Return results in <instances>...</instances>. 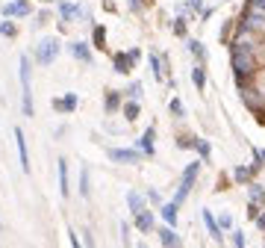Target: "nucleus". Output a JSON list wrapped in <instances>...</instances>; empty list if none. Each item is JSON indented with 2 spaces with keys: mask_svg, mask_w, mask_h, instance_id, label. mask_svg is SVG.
I'll return each mask as SVG.
<instances>
[{
  "mask_svg": "<svg viewBox=\"0 0 265 248\" xmlns=\"http://www.w3.org/2000/svg\"><path fill=\"white\" fill-rule=\"evenodd\" d=\"M80 195L89 198L92 195V181H89V168H80Z\"/></svg>",
  "mask_w": 265,
  "mask_h": 248,
  "instance_id": "obj_28",
  "label": "nucleus"
},
{
  "mask_svg": "<svg viewBox=\"0 0 265 248\" xmlns=\"http://www.w3.org/2000/svg\"><path fill=\"white\" fill-rule=\"evenodd\" d=\"M253 174H256L253 165H236V168H233V181H236V183H250Z\"/></svg>",
  "mask_w": 265,
  "mask_h": 248,
  "instance_id": "obj_21",
  "label": "nucleus"
},
{
  "mask_svg": "<svg viewBox=\"0 0 265 248\" xmlns=\"http://www.w3.org/2000/svg\"><path fill=\"white\" fill-rule=\"evenodd\" d=\"M203 225H206V231H209V236H212L215 242H221V239H224V236H221V225L215 222V216H212L209 210H203Z\"/></svg>",
  "mask_w": 265,
  "mask_h": 248,
  "instance_id": "obj_17",
  "label": "nucleus"
},
{
  "mask_svg": "<svg viewBox=\"0 0 265 248\" xmlns=\"http://www.w3.org/2000/svg\"><path fill=\"white\" fill-rule=\"evenodd\" d=\"M121 239H124V245L130 242V222H121Z\"/></svg>",
  "mask_w": 265,
  "mask_h": 248,
  "instance_id": "obj_35",
  "label": "nucleus"
},
{
  "mask_svg": "<svg viewBox=\"0 0 265 248\" xmlns=\"http://www.w3.org/2000/svg\"><path fill=\"white\" fill-rule=\"evenodd\" d=\"M42 3H53V0H42ZM56 3H59V0H56Z\"/></svg>",
  "mask_w": 265,
  "mask_h": 248,
  "instance_id": "obj_42",
  "label": "nucleus"
},
{
  "mask_svg": "<svg viewBox=\"0 0 265 248\" xmlns=\"http://www.w3.org/2000/svg\"><path fill=\"white\" fill-rule=\"evenodd\" d=\"M103 106H106V113H109V116H112V113H118L121 106H124V92H106Z\"/></svg>",
  "mask_w": 265,
  "mask_h": 248,
  "instance_id": "obj_16",
  "label": "nucleus"
},
{
  "mask_svg": "<svg viewBox=\"0 0 265 248\" xmlns=\"http://www.w3.org/2000/svg\"><path fill=\"white\" fill-rule=\"evenodd\" d=\"M18 77H21V110L27 118L35 116V106H32V80H30V56L18 59Z\"/></svg>",
  "mask_w": 265,
  "mask_h": 248,
  "instance_id": "obj_2",
  "label": "nucleus"
},
{
  "mask_svg": "<svg viewBox=\"0 0 265 248\" xmlns=\"http://www.w3.org/2000/svg\"><path fill=\"white\" fill-rule=\"evenodd\" d=\"M127 204H130V213H139V210H144V198H141L139 192H127Z\"/></svg>",
  "mask_w": 265,
  "mask_h": 248,
  "instance_id": "obj_30",
  "label": "nucleus"
},
{
  "mask_svg": "<svg viewBox=\"0 0 265 248\" xmlns=\"http://www.w3.org/2000/svg\"><path fill=\"white\" fill-rule=\"evenodd\" d=\"M253 222H256V225H259V228H262V231H265V210H259V216H256V219H253Z\"/></svg>",
  "mask_w": 265,
  "mask_h": 248,
  "instance_id": "obj_40",
  "label": "nucleus"
},
{
  "mask_svg": "<svg viewBox=\"0 0 265 248\" xmlns=\"http://www.w3.org/2000/svg\"><path fill=\"white\" fill-rule=\"evenodd\" d=\"M198 174H201V160H195V163H188V165H186L183 181H180L177 195H174V201H177V204H183V201L188 198V192H192V186H195V181H198Z\"/></svg>",
  "mask_w": 265,
  "mask_h": 248,
  "instance_id": "obj_3",
  "label": "nucleus"
},
{
  "mask_svg": "<svg viewBox=\"0 0 265 248\" xmlns=\"http://www.w3.org/2000/svg\"><path fill=\"white\" fill-rule=\"evenodd\" d=\"M192 151H198L201 160H209V157H212V145H209L206 139H195V148H192Z\"/></svg>",
  "mask_w": 265,
  "mask_h": 248,
  "instance_id": "obj_27",
  "label": "nucleus"
},
{
  "mask_svg": "<svg viewBox=\"0 0 265 248\" xmlns=\"http://www.w3.org/2000/svg\"><path fill=\"white\" fill-rule=\"evenodd\" d=\"M177 210H180V204L177 201H171V204H159V213H162V219H165V225H177Z\"/></svg>",
  "mask_w": 265,
  "mask_h": 248,
  "instance_id": "obj_18",
  "label": "nucleus"
},
{
  "mask_svg": "<svg viewBox=\"0 0 265 248\" xmlns=\"http://www.w3.org/2000/svg\"><path fill=\"white\" fill-rule=\"evenodd\" d=\"M174 33L180 35V39H186V33H188V15H177L174 18Z\"/></svg>",
  "mask_w": 265,
  "mask_h": 248,
  "instance_id": "obj_29",
  "label": "nucleus"
},
{
  "mask_svg": "<svg viewBox=\"0 0 265 248\" xmlns=\"http://www.w3.org/2000/svg\"><path fill=\"white\" fill-rule=\"evenodd\" d=\"M159 242H162V245H180L183 239H180V236L174 233V228L168 225V228H159Z\"/></svg>",
  "mask_w": 265,
  "mask_h": 248,
  "instance_id": "obj_25",
  "label": "nucleus"
},
{
  "mask_svg": "<svg viewBox=\"0 0 265 248\" xmlns=\"http://www.w3.org/2000/svg\"><path fill=\"white\" fill-rule=\"evenodd\" d=\"M0 35H6V39H15V35H18V27H15L9 18H6L3 24H0Z\"/></svg>",
  "mask_w": 265,
  "mask_h": 248,
  "instance_id": "obj_32",
  "label": "nucleus"
},
{
  "mask_svg": "<svg viewBox=\"0 0 265 248\" xmlns=\"http://www.w3.org/2000/svg\"><path fill=\"white\" fill-rule=\"evenodd\" d=\"M230 65H233L236 86H245V83H250V80L259 74L256 48H236V45H230Z\"/></svg>",
  "mask_w": 265,
  "mask_h": 248,
  "instance_id": "obj_1",
  "label": "nucleus"
},
{
  "mask_svg": "<svg viewBox=\"0 0 265 248\" xmlns=\"http://www.w3.org/2000/svg\"><path fill=\"white\" fill-rule=\"evenodd\" d=\"M30 12H32L30 0H12V3L3 6V18H27Z\"/></svg>",
  "mask_w": 265,
  "mask_h": 248,
  "instance_id": "obj_11",
  "label": "nucleus"
},
{
  "mask_svg": "<svg viewBox=\"0 0 265 248\" xmlns=\"http://www.w3.org/2000/svg\"><path fill=\"white\" fill-rule=\"evenodd\" d=\"M0 228H3V222H0Z\"/></svg>",
  "mask_w": 265,
  "mask_h": 248,
  "instance_id": "obj_43",
  "label": "nucleus"
},
{
  "mask_svg": "<svg viewBox=\"0 0 265 248\" xmlns=\"http://www.w3.org/2000/svg\"><path fill=\"white\" fill-rule=\"evenodd\" d=\"M106 157H109L112 163H127V165H136V163H141V157H144V154H141L139 148H136V151H133V148H109V151H106Z\"/></svg>",
  "mask_w": 265,
  "mask_h": 248,
  "instance_id": "obj_8",
  "label": "nucleus"
},
{
  "mask_svg": "<svg viewBox=\"0 0 265 248\" xmlns=\"http://www.w3.org/2000/svg\"><path fill=\"white\" fill-rule=\"evenodd\" d=\"M186 15H201L203 12V0H186Z\"/></svg>",
  "mask_w": 265,
  "mask_h": 248,
  "instance_id": "obj_31",
  "label": "nucleus"
},
{
  "mask_svg": "<svg viewBox=\"0 0 265 248\" xmlns=\"http://www.w3.org/2000/svg\"><path fill=\"white\" fill-rule=\"evenodd\" d=\"M188 53H192L198 62H203V59H206V50H203V45H201L198 39H188Z\"/></svg>",
  "mask_w": 265,
  "mask_h": 248,
  "instance_id": "obj_26",
  "label": "nucleus"
},
{
  "mask_svg": "<svg viewBox=\"0 0 265 248\" xmlns=\"http://www.w3.org/2000/svg\"><path fill=\"white\" fill-rule=\"evenodd\" d=\"M233 245H239V248L245 245V233L242 231H233Z\"/></svg>",
  "mask_w": 265,
  "mask_h": 248,
  "instance_id": "obj_36",
  "label": "nucleus"
},
{
  "mask_svg": "<svg viewBox=\"0 0 265 248\" xmlns=\"http://www.w3.org/2000/svg\"><path fill=\"white\" fill-rule=\"evenodd\" d=\"M248 195H250V204L265 207V186H259V183H248Z\"/></svg>",
  "mask_w": 265,
  "mask_h": 248,
  "instance_id": "obj_22",
  "label": "nucleus"
},
{
  "mask_svg": "<svg viewBox=\"0 0 265 248\" xmlns=\"http://www.w3.org/2000/svg\"><path fill=\"white\" fill-rule=\"evenodd\" d=\"M147 201H150V204H162V198H159L156 189H150V192H147Z\"/></svg>",
  "mask_w": 265,
  "mask_h": 248,
  "instance_id": "obj_37",
  "label": "nucleus"
},
{
  "mask_svg": "<svg viewBox=\"0 0 265 248\" xmlns=\"http://www.w3.org/2000/svg\"><path fill=\"white\" fill-rule=\"evenodd\" d=\"M154 139H156V130L154 127H147L141 136H139V151L144 157H154Z\"/></svg>",
  "mask_w": 265,
  "mask_h": 248,
  "instance_id": "obj_14",
  "label": "nucleus"
},
{
  "mask_svg": "<svg viewBox=\"0 0 265 248\" xmlns=\"http://www.w3.org/2000/svg\"><path fill=\"white\" fill-rule=\"evenodd\" d=\"M56 183H59V195L68 198L71 195V183H68V160H56Z\"/></svg>",
  "mask_w": 265,
  "mask_h": 248,
  "instance_id": "obj_12",
  "label": "nucleus"
},
{
  "mask_svg": "<svg viewBox=\"0 0 265 248\" xmlns=\"http://www.w3.org/2000/svg\"><path fill=\"white\" fill-rule=\"evenodd\" d=\"M253 160H259V163H265V151H253Z\"/></svg>",
  "mask_w": 265,
  "mask_h": 248,
  "instance_id": "obj_41",
  "label": "nucleus"
},
{
  "mask_svg": "<svg viewBox=\"0 0 265 248\" xmlns=\"http://www.w3.org/2000/svg\"><path fill=\"white\" fill-rule=\"evenodd\" d=\"M165 65H168V59H159L156 53H150V71H154V77H156V80L165 77Z\"/></svg>",
  "mask_w": 265,
  "mask_h": 248,
  "instance_id": "obj_24",
  "label": "nucleus"
},
{
  "mask_svg": "<svg viewBox=\"0 0 265 248\" xmlns=\"http://www.w3.org/2000/svg\"><path fill=\"white\" fill-rule=\"evenodd\" d=\"M124 95H127V98H136V100H141V95H144V86H141V83H130Z\"/></svg>",
  "mask_w": 265,
  "mask_h": 248,
  "instance_id": "obj_33",
  "label": "nucleus"
},
{
  "mask_svg": "<svg viewBox=\"0 0 265 248\" xmlns=\"http://www.w3.org/2000/svg\"><path fill=\"white\" fill-rule=\"evenodd\" d=\"M68 53L77 59V62H83V65H92V59H94L89 42H71V45H68Z\"/></svg>",
  "mask_w": 265,
  "mask_h": 248,
  "instance_id": "obj_9",
  "label": "nucleus"
},
{
  "mask_svg": "<svg viewBox=\"0 0 265 248\" xmlns=\"http://www.w3.org/2000/svg\"><path fill=\"white\" fill-rule=\"evenodd\" d=\"M59 50H62L59 39H42L39 48H35V62H39V65H53V59L59 56Z\"/></svg>",
  "mask_w": 265,
  "mask_h": 248,
  "instance_id": "obj_7",
  "label": "nucleus"
},
{
  "mask_svg": "<svg viewBox=\"0 0 265 248\" xmlns=\"http://www.w3.org/2000/svg\"><path fill=\"white\" fill-rule=\"evenodd\" d=\"M239 27H248V30H256V33H265V12L253 3H245L242 15H239Z\"/></svg>",
  "mask_w": 265,
  "mask_h": 248,
  "instance_id": "obj_4",
  "label": "nucleus"
},
{
  "mask_svg": "<svg viewBox=\"0 0 265 248\" xmlns=\"http://www.w3.org/2000/svg\"><path fill=\"white\" fill-rule=\"evenodd\" d=\"M59 18L65 24H77V21H92V12L80 3H71V0H59Z\"/></svg>",
  "mask_w": 265,
  "mask_h": 248,
  "instance_id": "obj_5",
  "label": "nucleus"
},
{
  "mask_svg": "<svg viewBox=\"0 0 265 248\" xmlns=\"http://www.w3.org/2000/svg\"><path fill=\"white\" fill-rule=\"evenodd\" d=\"M139 59H141L139 48H130L127 53H115V56H112V71H115V74H130Z\"/></svg>",
  "mask_w": 265,
  "mask_h": 248,
  "instance_id": "obj_6",
  "label": "nucleus"
},
{
  "mask_svg": "<svg viewBox=\"0 0 265 248\" xmlns=\"http://www.w3.org/2000/svg\"><path fill=\"white\" fill-rule=\"evenodd\" d=\"M92 45H94L97 50H106V27H103V24H94V27H92Z\"/></svg>",
  "mask_w": 265,
  "mask_h": 248,
  "instance_id": "obj_19",
  "label": "nucleus"
},
{
  "mask_svg": "<svg viewBox=\"0 0 265 248\" xmlns=\"http://www.w3.org/2000/svg\"><path fill=\"white\" fill-rule=\"evenodd\" d=\"M139 110H141V106H139V100H136V98H127V100H124V106H121V113H124V118H127V121H136V118H139Z\"/></svg>",
  "mask_w": 265,
  "mask_h": 248,
  "instance_id": "obj_20",
  "label": "nucleus"
},
{
  "mask_svg": "<svg viewBox=\"0 0 265 248\" xmlns=\"http://www.w3.org/2000/svg\"><path fill=\"white\" fill-rule=\"evenodd\" d=\"M15 145H18V160H21V171H30V157H27V139L24 130L15 127Z\"/></svg>",
  "mask_w": 265,
  "mask_h": 248,
  "instance_id": "obj_13",
  "label": "nucleus"
},
{
  "mask_svg": "<svg viewBox=\"0 0 265 248\" xmlns=\"http://www.w3.org/2000/svg\"><path fill=\"white\" fill-rule=\"evenodd\" d=\"M133 219H136V228H139L141 233L154 231V213H150L147 207H144V210H139V213H133Z\"/></svg>",
  "mask_w": 265,
  "mask_h": 248,
  "instance_id": "obj_15",
  "label": "nucleus"
},
{
  "mask_svg": "<svg viewBox=\"0 0 265 248\" xmlns=\"http://www.w3.org/2000/svg\"><path fill=\"white\" fill-rule=\"evenodd\" d=\"M192 83H195L198 92L206 89V68H203V65H195V68H192Z\"/></svg>",
  "mask_w": 265,
  "mask_h": 248,
  "instance_id": "obj_23",
  "label": "nucleus"
},
{
  "mask_svg": "<svg viewBox=\"0 0 265 248\" xmlns=\"http://www.w3.org/2000/svg\"><path fill=\"white\" fill-rule=\"evenodd\" d=\"M77 103H80V98H77V92H65L62 98H53V110L56 113H74L77 110Z\"/></svg>",
  "mask_w": 265,
  "mask_h": 248,
  "instance_id": "obj_10",
  "label": "nucleus"
},
{
  "mask_svg": "<svg viewBox=\"0 0 265 248\" xmlns=\"http://www.w3.org/2000/svg\"><path fill=\"white\" fill-rule=\"evenodd\" d=\"M218 225H221V231H224V228H233V219H230V216H227V213H224V216L218 219Z\"/></svg>",
  "mask_w": 265,
  "mask_h": 248,
  "instance_id": "obj_38",
  "label": "nucleus"
},
{
  "mask_svg": "<svg viewBox=\"0 0 265 248\" xmlns=\"http://www.w3.org/2000/svg\"><path fill=\"white\" fill-rule=\"evenodd\" d=\"M35 21H39V24H47V21H50V12H47V9H42L39 15H35Z\"/></svg>",
  "mask_w": 265,
  "mask_h": 248,
  "instance_id": "obj_39",
  "label": "nucleus"
},
{
  "mask_svg": "<svg viewBox=\"0 0 265 248\" xmlns=\"http://www.w3.org/2000/svg\"><path fill=\"white\" fill-rule=\"evenodd\" d=\"M168 110H171V113H174L177 118H183V116H186V106L180 103V98H171V103H168Z\"/></svg>",
  "mask_w": 265,
  "mask_h": 248,
  "instance_id": "obj_34",
  "label": "nucleus"
}]
</instances>
